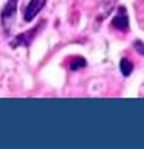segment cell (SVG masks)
Segmentation results:
<instances>
[{"instance_id":"6da1fadb","label":"cell","mask_w":144,"mask_h":149,"mask_svg":"<svg viewBox=\"0 0 144 149\" xmlns=\"http://www.w3.org/2000/svg\"><path fill=\"white\" fill-rule=\"evenodd\" d=\"M16 13H17V0H8L2 9V25L5 33H9V28H11Z\"/></svg>"},{"instance_id":"7a4b0ae2","label":"cell","mask_w":144,"mask_h":149,"mask_svg":"<svg viewBox=\"0 0 144 149\" xmlns=\"http://www.w3.org/2000/svg\"><path fill=\"white\" fill-rule=\"evenodd\" d=\"M111 26L116 28V30H119V31H124V33L129 31V16H127L125 6L118 8V13L115 14L113 20H111Z\"/></svg>"},{"instance_id":"3957f363","label":"cell","mask_w":144,"mask_h":149,"mask_svg":"<svg viewBox=\"0 0 144 149\" xmlns=\"http://www.w3.org/2000/svg\"><path fill=\"white\" fill-rule=\"evenodd\" d=\"M46 0H31L30 3L26 5L25 13H23V19L25 22H33L36 19V16L42 11V8L45 6Z\"/></svg>"},{"instance_id":"277c9868","label":"cell","mask_w":144,"mask_h":149,"mask_svg":"<svg viewBox=\"0 0 144 149\" xmlns=\"http://www.w3.org/2000/svg\"><path fill=\"white\" fill-rule=\"evenodd\" d=\"M42 26V23L40 25H37V26H34L31 31H26V33H22V34H19L16 39H14L12 42H11V47H28L33 42V39H34V36H36V33L39 31V28Z\"/></svg>"},{"instance_id":"5b68a950","label":"cell","mask_w":144,"mask_h":149,"mask_svg":"<svg viewBox=\"0 0 144 149\" xmlns=\"http://www.w3.org/2000/svg\"><path fill=\"white\" fill-rule=\"evenodd\" d=\"M119 68H121V73H123L124 76H130V73L133 72V64L130 62L127 58H123L119 62Z\"/></svg>"},{"instance_id":"8992f818","label":"cell","mask_w":144,"mask_h":149,"mask_svg":"<svg viewBox=\"0 0 144 149\" xmlns=\"http://www.w3.org/2000/svg\"><path fill=\"white\" fill-rule=\"evenodd\" d=\"M87 65V61L84 58H73L71 62H70V68L71 70H79V68H84Z\"/></svg>"},{"instance_id":"52a82bcc","label":"cell","mask_w":144,"mask_h":149,"mask_svg":"<svg viewBox=\"0 0 144 149\" xmlns=\"http://www.w3.org/2000/svg\"><path fill=\"white\" fill-rule=\"evenodd\" d=\"M133 47H135V50H136L139 54H144V42L143 40H135Z\"/></svg>"}]
</instances>
